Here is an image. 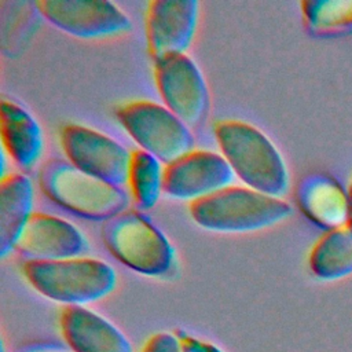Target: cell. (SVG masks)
<instances>
[{
  "instance_id": "obj_1",
  "label": "cell",
  "mask_w": 352,
  "mask_h": 352,
  "mask_svg": "<svg viewBox=\"0 0 352 352\" xmlns=\"http://www.w3.org/2000/svg\"><path fill=\"white\" fill-rule=\"evenodd\" d=\"M213 135L221 155L246 187L276 198L287 192L286 162L261 129L241 120H221L214 124Z\"/></svg>"
},
{
  "instance_id": "obj_2",
  "label": "cell",
  "mask_w": 352,
  "mask_h": 352,
  "mask_svg": "<svg viewBox=\"0 0 352 352\" xmlns=\"http://www.w3.org/2000/svg\"><path fill=\"white\" fill-rule=\"evenodd\" d=\"M22 274L43 297L66 307H85L110 294L117 285L114 268L100 258L26 260Z\"/></svg>"
},
{
  "instance_id": "obj_3",
  "label": "cell",
  "mask_w": 352,
  "mask_h": 352,
  "mask_svg": "<svg viewBox=\"0 0 352 352\" xmlns=\"http://www.w3.org/2000/svg\"><path fill=\"white\" fill-rule=\"evenodd\" d=\"M41 192L66 212L92 221H106L126 210L128 194L120 187L94 177L69 161L48 160L38 172Z\"/></svg>"
},
{
  "instance_id": "obj_4",
  "label": "cell",
  "mask_w": 352,
  "mask_h": 352,
  "mask_svg": "<svg viewBox=\"0 0 352 352\" xmlns=\"http://www.w3.org/2000/svg\"><path fill=\"white\" fill-rule=\"evenodd\" d=\"M191 219L216 232H249L280 223L292 213L282 198L249 187L228 186L212 195L190 202Z\"/></svg>"
},
{
  "instance_id": "obj_5",
  "label": "cell",
  "mask_w": 352,
  "mask_h": 352,
  "mask_svg": "<svg viewBox=\"0 0 352 352\" xmlns=\"http://www.w3.org/2000/svg\"><path fill=\"white\" fill-rule=\"evenodd\" d=\"M100 235L110 254L138 274L165 276L175 267L170 241L140 210L126 209L103 221Z\"/></svg>"
},
{
  "instance_id": "obj_6",
  "label": "cell",
  "mask_w": 352,
  "mask_h": 352,
  "mask_svg": "<svg viewBox=\"0 0 352 352\" xmlns=\"http://www.w3.org/2000/svg\"><path fill=\"white\" fill-rule=\"evenodd\" d=\"M116 118L140 150L169 164L192 150L190 128L164 104L133 100L116 110Z\"/></svg>"
},
{
  "instance_id": "obj_7",
  "label": "cell",
  "mask_w": 352,
  "mask_h": 352,
  "mask_svg": "<svg viewBox=\"0 0 352 352\" xmlns=\"http://www.w3.org/2000/svg\"><path fill=\"white\" fill-rule=\"evenodd\" d=\"M60 146L77 169L107 182L122 186L128 182L131 153L114 138L78 124H69L60 131Z\"/></svg>"
},
{
  "instance_id": "obj_8",
  "label": "cell",
  "mask_w": 352,
  "mask_h": 352,
  "mask_svg": "<svg viewBox=\"0 0 352 352\" xmlns=\"http://www.w3.org/2000/svg\"><path fill=\"white\" fill-rule=\"evenodd\" d=\"M154 81L164 106L188 128L198 126L209 110V91L198 65L179 54L154 62Z\"/></svg>"
},
{
  "instance_id": "obj_9",
  "label": "cell",
  "mask_w": 352,
  "mask_h": 352,
  "mask_svg": "<svg viewBox=\"0 0 352 352\" xmlns=\"http://www.w3.org/2000/svg\"><path fill=\"white\" fill-rule=\"evenodd\" d=\"M38 14L52 26L78 38H106L126 33L129 16L104 0H40Z\"/></svg>"
},
{
  "instance_id": "obj_10",
  "label": "cell",
  "mask_w": 352,
  "mask_h": 352,
  "mask_svg": "<svg viewBox=\"0 0 352 352\" xmlns=\"http://www.w3.org/2000/svg\"><path fill=\"white\" fill-rule=\"evenodd\" d=\"M234 172L224 157L209 150H191L164 168V192L180 201H197L228 186Z\"/></svg>"
},
{
  "instance_id": "obj_11",
  "label": "cell",
  "mask_w": 352,
  "mask_h": 352,
  "mask_svg": "<svg viewBox=\"0 0 352 352\" xmlns=\"http://www.w3.org/2000/svg\"><path fill=\"white\" fill-rule=\"evenodd\" d=\"M195 0H153L146 12L147 50L154 62L186 54L198 25Z\"/></svg>"
},
{
  "instance_id": "obj_12",
  "label": "cell",
  "mask_w": 352,
  "mask_h": 352,
  "mask_svg": "<svg viewBox=\"0 0 352 352\" xmlns=\"http://www.w3.org/2000/svg\"><path fill=\"white\" fill-rule=\"evenodd\" d=\"M89 249L85 235L73 223L34 212L15 250L28 260H62L82 256Z\"/></svg>"
},
{
  "instance_id": "obj_13",
  "label": "cell",
  "mask_w": 352,
  "mask_h": 352,
  "mask_svg": "<svg viewBox=\"0 0 352 352\" xmlns=\"http://www.w3.org/2000/svg\"><path fill=\"white\" fill-rule=\"evenodd\" d=\"M59 324L73 352H132L129 340L118 327L85 307H65Z\"/></svg>"
},
{
  "instance_id": "obj_14",
  "label": "cell",
  "mask_w": 352,
  "mask_h": 352,
  "mask_svg": "<svg viewBox=\"0 0 352 352\" xmlns=\"http://www.w3.org/2000/svg\"><path fill=\"white\" fill-rule=\"evenodd\" d=\"M3 148L22 169L33 168L41 158L44 136L37 120L21 104L3 99L0 103Z\"/></svg>"
},
{
  "instance_id": "obj_15",
  "label": "cell",
  "mask_w": 352,
  "mask_h": 352,
  "mask_svg": "<svg viewBox=\"0 0 352 352\" xmlns=\"http://www.w3.org/2000/svg\"><path fill=\"white\" fill-rule=\"evenodd\" d=\"M33 184L23 173H10L0 180V256L12 250L33 212Z\"/></svg>"
},
{
  "instance_id": "obj_16",
  "label": "cell",
  "mask_w": 352,
  "mask_h": 352,
  "mask_svg": "<svg viewBox=\"0 0 352 352\" xmlns=\"http://www.w3.org/2000/svg\"><path fill=\"white\" fill-rule=\"evenodd\" d=\"M297 202L312 223L327 231L346 224V192L329 176L311 175L301 180L297 188Z\"/></svg>"
},
{
  "instance_id": "obj_17",
  "label": "cell",
  "mask_w": 352,
  "mask_h": 352,
  "mask_svg": "<svg viewBox=\"0 0 352 352\" xmlns=\"http://www.w3.org/2000/svg\"><path fill=\"white\" fill-rule=\"evenodd\" d=\"M311 272L323 280H336L352 274V227L326 231L308 257Z\"/></svg>"
},
{
  "instance_id": "obj_18",
  "label": "cell",
  "mask_w": 352,
  "mask_h": 352,
  "mask_svg": "<svg viewBox=\"0 0 352 352\" xmlns=\"http://www.w3.org/2000/svg\"><path fill=\"white\" fill-rule=\"evenodd\" d=\"M164 168L158 158L140 148L131 153L128 184L138 209L148 210L158 202L164 192Z\"/></svg>"
},
{
  "instance_id": "obj_19",
  "label": "cell",
  "mask_w": 352,
  "mask_h": 352,
  "mask_svg": "<svg viewBox=\"0 0 352 352\" xmlns=\"http://www.w3.org/2000/svg\"><path fill=\"white\" fill-rule=\"evenodd\" d=\"M301 11L312 33H352V0H305Z\"/></svg>"
},
{
  "instance_id": "obj_20",
  "label": "cell",
  "mask_w": 352,
  "mask_h": 352,
  "mask_svg": "<svg viewBox=\"0 0 352 352\" xmlns=\"http://www.w3.org/2000/svg\"><path fill=\"white\" fill-rule=\"evenodd\" d=\"M140 352H182L180 341L175 334L161 331L151 336Z\"/></svg>"
},
{
  "instance_id": "obj_21",
  "label": "cell",
  "mask_w": 352,
  "mask_h": 352,
  "mask_svg": "<svg viewBox=\"0 0 352 352\" xmlns=\"http://www.w3.org/2000/svg\"><path fill=\"white\" fill-rule=\"evenodd\" d=\"M179 341L182 352H223L216 345L192 336H182L179 337Z\"/></svg>"
},
{
  "instance_id": "obj_22",
  "label": "cell",
  "mask_w": 352,
  "mask_h": 352,
  "mask_svg": "<svg viewBox=\"0 0 352 352\" xmlns=\"http://www.w3.org/2000/svg\"><path fill=\"white\" fill-rule=\"evenodd\" d=\"M346 205H348V220L346 226L352 227V180L349 183V187L346 190Z\"/></svg>"
}]
</instances>
